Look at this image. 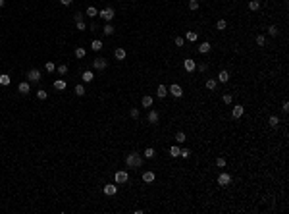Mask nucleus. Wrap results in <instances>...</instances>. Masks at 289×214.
<instances>
[{
	"mask_svg": "<svg viewBox=\"0 0 289 214\" xmlns=\"http://www.w3.org/2000/svg\"><path fill=\"white\" fill-rule=\"evenodd\" d=\"M106 66H108V60L102 58V56H98V58L93 60V67H94V70H98V71H104V70H106Z\"/></svg>",
	"mask_w": 289,
	"mask_h": 214,
	"instance_id": "obj_4",
	"label": "nucleus"
},
{
	"mask_svg": "<svg viewBox=\"0 0 289 214\" xmlns=\"http://www.w3.org/2000/svg\"><path fill=\"white\" fill-rule=\"evenodd\" d=\"M143 181H145V183H152V181H154V172H150V170L145 172V174H143Z\"/></svg>",
	"mask_w": 289,
	"mask_h": 214,
	"instance_id": "obj_17",
	"label": "nucleus"
},
{
	"mask_svg": "<svg viewBox=\"0 0 289 214\" xmlns=\"http://www.w3.org/2000/svg\"><path fill=\"white\" fill-rule=\"evenodd\" d=\"M210 48H212V46H210V43H206V41H204V43H201V46H199V52H201V54H206V52H210Z\"/></svg>",
	"mask_w": 289,
	"mask_h": 214,
	"instance_id": "obj_19",
	"label": "nucleus"
},
{
	"mask_svg": "<svg viewBox=\"0 0 289 214\" xmlns=\"http://www.w3.org/2000/svg\"><path fill=\"white\" fill-rule=\"evenodd\" d=\"M91 48H93L94 52H98V50H100V48H102V41H98V39H94V41H93V43H91Z\"/></svg>",
	"mask_w": 289,
	"mask_h": 214,
	"instance_id": "obj_24",
	"label": "nucleus"
},
{
	"mask_svg": "<svg viewBox=\"0 0 289 214\" xmlns=\"http://www.w3.org/2000/svg\"><path fill=\"white\" fill-rule=\"evenodd\" d=\"M104 195H108V197H112V195H116V191H118V185H112V183H108V185H104Z\"/></svg>",
	"mask_w": 289,
	"mask_h": 214,
	"instance_id": "obj_10",
	"label": "nucleus"
},
{
	"mask_svg": "<svg viewBox=\"0 0 289 214\" xmlns=\"http://www.w3.org/2000/svg\"><path fill=\"white\" fill-rule=\"evenodd\" d=\"M256 44H258V46H264L266 44V37H264V35H258V37H256Z\"/></svg>",
	"mask_w": 289,
	"mask_h": 214,
	"instance_id": "obj_40",
	"label": "nucleus"
},
{
	"mask_svg": "<svg viewBox=\"0 0 289 214\" xmlns=\"http://www.w3.org/2000/svg\"><path fill=\"white\" fill-rule=\"evenodd\" d=\"M258 8H260L258 0H251V2H249V10H253V12H255V10H258Z\"/></svg>",
	"mask_w": 289,
	"mask_h": 214,
	"instance_id": "obj_34",
	"label": "nucleus"
},
{
	"mask_svg": "<svg viewBox=\"0 0 289 214\" xmlns=\"http://www.w3.org/2000/svg\"><path fill=\"white\" fill-rule=\"evenodd\" d=\"M66 87H67V83L64 79H56L54 81V89H56V91H66Z\"/></svg>",
	"mask_w": 289,
	"mask_h": 214,
	"instance_id": "obj_16",
	"label": "nucleus"
},
{
	"mask_svg": "<svg viewBox=\"0 0 289 214\" xmlns=\"http://www.w3.org/2000/svg\"><path fill=\"white\" fill-rule=\"evenodd\" d=\"M206 89L208 91H214V89H216V79H208L206 81Z\"/></svg>",
	"mask_w": 289,
	"mask_h": 214,
	"instance_id": "obj_37",
	"label": "nucleus"
},
{
	"mask_svg": "<svg viewBox=\"0 0 289 214\" xmlns=\"http://www.w3.org/2000/svg\"><path fill=\"white\" fill-rule=\"evenodd\" d=\"M185 37H187V41H191V43H195V41H197V33H195V31H189V33L185 35Z\"/></svg>",
	"mask_w": 289,
	"mask_h": 214,
	"instance_id": "obj_39",
	"label": "nucleus"
},
{
	"mask_svg": "<svg viewBox=\"0 0 289 214\" xmlns=\"http://www.w3.org/2000/svg\"><path fill=\"white\" fill-rule=\"evenodd\" d=\"M85 15H89V18H97V15H98V10L94 8V6H89V8L85 10Z\"/></svg>",
	"mask_w": 289,
	"mask_h": 214,
	"instance_id": "obj_20",
	"label": "nucleus"
},
{
	"mask_svg": "<svg viewBox=\"0 0 289 214\" xmlns=\"http://www.w3.org/2000/svg\"><path fill=\"white\" fill-rule=\"evenodd\" d=\"M185 139H187V137H185V131H177V133H176V143H177V145L185 143Z\"/></svg>",
	"mask_w": 289,
	"mask_h": 214,
	"instance_id": "obj_21",
	"label": "nucleus"
},
{
	"mask_svg": "<svg viewBox=\"0 0 289 214\" xmlns=\"http://www.w3.org/2000/svg\"><path fill=\"white\" fill-rule=\"evenodd\" d=\"M156 97H158V98H166L168 97V87L166 85H158V89H156Z\"/></svg>",
	"mask_w": 289,
	"mask_h": 214,
	"instance_id": "obj_12",
	"label": "nucleus"
},
{
	"mask_svg": "<svg viewBox=\"0 0 289 214\" xmlns=\"http://www.w3.org/2000/svg\"><path fill=\"white\" fill-rule=\"evenodd\" d=\"M114 15H116V12H114V8H110V6H108V8H104L102 12H98V18H102L106 23L112 21V19H114Z\"/></svg>",
	"mask_w": 289,
	"mask_h": 214,
	"instance_id": "obj_3",
	"label": "nucleus"
},
{
	"mask_svg": "<svg viewBox=\"0 0 289 214\" xmlns=\"http://www.w3.org/2000/svg\"><path fill=\"white\" fill-rule=\"evenodd\" d=\"M189 10H199V0H189Z\"/></svg>",
	"mask_w": 289,
	"mask_h": 214,
	"instance_id": "obj_43",
	"label": "nucleus"
},
{
	"mask_svg": "<svg viewBox=\"0 0 289 214\" xmlns=\"http://www.w3.org/2000/svg\"><path fill=\"white\" fill-rule=\"evenodd\" d=\"M18 91L21 93V95H27V93L31 91V85L27 81H23V83H19V85H18Z\"/></svg>",
	"mask_w": 289,
	"mask_h": 214,
	"instance_id": "obj_13",
	"label": "nucleus"
},
{
	"mask_svg": "<svg viewBox=\"0 0 289 214\" xmlns=\"http://www.w3.org/2000/svg\"><path fill=\"white\" fill-rule=\"evenodd\" d=\"M222 100H224L225 104H231V100H233V97H231V95H229V93H225V95L222 97Z\"/></svg>",
	"mask_w": 289,
	"mask_h": 214,
	"instance_id": "obj_44",
	"label": "nucleus"
},
{
	"mask_svg": "<svg viewBox=\"0 0 289 214\" xmlns=\"http://www.w3.org/2000/svg\"><path fill=\"white\" fill-rule=\"evenodd\" d=\"M158 120H160V114L156 112V110H150V112H149V122H150V123H154V126H156V123H158Z\"/></svg>",
	"mask_w": 289,
	"mask_h": 214,
	"instance_id": "obj_14",
	"label": "nucleus"
},
{
	"mask_svg": "<svg viewBox=\"0 0 289 214\" xmlns=\"http://www.w3.org/2000/svg\"><path fill=\"white\" fill-rule=\"evenodd\" d=\"M4 4H6V0H0V8H2V6H4Z\"/></svg>",
	"mask_w": 289,
	"mask_h": 214,
	"instance_id": "obj_52",
	"label": "nucleus"
},
{
	"mask_svg": "<svg viewBox=\"0 0 289 214\" xmlns=\"http://www.w3.org/2000/svg\"><path fill=\"white\" fill-rule=\"evenodd\" d=\"M281 110H283V112H287V110H289V102H287V100H285V102H283V106H281Z\"/></svg>",
	"mask_w": 289,
	"mask_h": 214,
	"instance_id": "obj_50",
	"label": "nucleus"
},
{
	"mask_svg": "<svg viewBox=\"0 0 289 214\" xmlns=\"http://www.w3.org/2000/svg\"><path fill=\"white\" fill-rule=\"evenodd\" d=\"M229 183H231V174H228V172H222V174L218 176V185L228 187Z\"/></svg>",
	"mask_w": 289,
	"mask_h": 214,
	"instance_id": "obj_6",
	"label": "nucleus"
},
{
	"mask_svg": "<svg viewBox=\"0 0 289 214\" xmlns=\"http://www.w3.org/2000/svg\"><path fill=\"white\" fill-rule=\"evenodd\" d=\"M216 166H218V168H225V158H224V156H218V158H216Z\"/></svg>",
	"mask_w": 289,
	"mask_h": 214,
	"instance_id": "obj_38",
	"label": "nucleus"
},
{
	"mask_svg": "<svg viewBox=\"0 0 289 214\" xmlns=\"http://www.w3.org/2000/svg\"><path fill=\"white\" fill-rule=\"evenodd\" d=\"M170 93L172 97H176V98H181L183 97V89H181V85H177V83H173V85H170Z\"/></svg>",
	"mask_w": 289,
	"mask_h": 214,
	"instance_id": "obj_7",
	"label": "nucleus"
},
{
	"mask_svg": "<svg viewBox=\"0 0 289 214\" xmlns=\"http://www.w3.org/2000/svg\"><path fill=\"white\" fill-rule=\"evenodd\" d=\"M73 19H75V21H79V19H83V14H79V12H77L75 15H73Z\"/></svg>",
	"mask_w": 289,
	"mask_h": 214,
	"instance_id": "obj_49",
	"label": "nucleus"
},
{
	"mask_svg": "<svg viewBox=\"0 0 289 214\" xmlns=\"http://www.w3.org/2000/svg\"><path fill=\"white\" fill-rule=\"evenodd\" d=\"M85 54H87L85 48H81V46H77V48H75V58L81 60V58H85Z\"/></svg>",
	"mask_w": 289,
	"mask_h": 214,
	"instance_id": "obj_28",
	"label": "nucleus"
},
{
	"mask_svg": "<svg viewBox=\"0 0 289 214\" xmlns=\"http://www.w3.org/2000/svg\"><path fill=\"white\" fill-rule=\"evenodd\" d=\"M225 27H228V21H225V19H218V21H216V29L224 31Z\"/></svg>",
	"mask_w": 289,
	"mask_h": 214,
	"instance_id": "obj_31",
	"label": "nucleus"
},
{
	"mask_svg": "<svg viewBox=\"0 0 289 214\" xmlns=\"http://www.w3.org/2000/svg\"><path fill=\"white\" fill-rule=\"evenodd\" d=\"M44 67H46V71H48V74H52V71H56V66H54V62H46V64H44Z\"/></svg>",
	"mask_w": 289,
	"mask_h": 214,
	"instance_id": "obj_35",
	"label": "nucleus"
},
{
	"mask_svg": "<svg viewBox=\"0 0 289 214\" xmlns=\"http://www.w3.org/2000/svg\"><path fill=\"white\" fill-rule=\"evenodd\" d=\"M173 43H176V46H183V44H185V39H183V37H176Z\"/></svg>",
	"mask_w": 289,
	"mask_h": 214,
	"instance_id": "obj_45",
	"label": "nucleus"
},
{
	"mask_svg": "<svg viewBox=\"0 0 289 214\" xmlns=\"http://www.w3.org/2000/svg\"><path fill=\"white\" fill-rule=\"evenodd\" d=\"M218 81H220V83H228V81H229V71H228V70H222V71L218 74Z\"/></svg>",
	"mask_w": 289,
	"mask_h": 214,
	"instance_id": "obj_15",
	"label": "nucleus"
},
{
	"mask_svg": "<svg viewBox=\"0 0 289 214\" xmlns=\"http://www.w3.org/2000/svg\"><path fill=\"white\" fill-rule=\"evenodd\" d=\"M56 71H58L60 75H66L67 71H70V67H67V64H60V66L56 67Z\"/></svg>",
	"mask_w": 289,
	"mask_h": 214,
	"instance_id": "obj_23",
	"label": "nucleus"
},
{
	"mask_svg": "<svg viewBox=\"0 0 289 214\" xmlns=\"http://www.w3.org/2000/svg\"><path fill=\"white\" fill-rule=\"evenodd\" d=\"M91 29H93V31H97V29H98V23H94V21H93V23H91Z\"/></svg>",
	"mask_w": 289,
	"mask_h": 214,
	"instance_id": "obj_51",
	"label": "nucleus"
},
{
	"mask_svg": "<svg viewBox=\"0 0 289 214\" xmlns=\"http://www.w3.org/2000/svg\"><path fill=\"white\" fill-rule=\"evenodd\" d=\"M75 95L77 97H83V95H85V87H83V85H75Z\"/></svg>",
	"mask_w": 289,
	"mask_h": 214,
	"instance_id": "obj_36",
	"label": "nucleus"
},
{
	"mask_svg": "<svg viewBox=\"0 0 289 214\" xmlns=\"http://www.w3.org/2000/svg\"><path fill=\"white\" fill-rule=\"evenodd\" d=\"M114 181H116L118 185H123V183H127V181H129V174H127L125 170H118V172L114 174Z\"/></svg>",
	"mask_w": 289,
	"mask_h": 214,
	"instance_id": "obj_2",
	"label": "nucleus"
},
{
	"mask_svg": "<svg viewBox=\"0 0 289 214\" xmlns=\"http://www.w3.org/2000/svg\"><path fill=\"white\" fill-rule=\"evenodd\" d=\"M243 112H245V108H243V106H241V104H235V106H233V108H231V116H233L235 120H237V118H241V116H243Z\"/></svg>",
	"mask_w": 289,
	"mask_h": 214,
	"instance_id": "obj_9",
	"label": "nucleus"
},
{
	"mask_svg": "<svg viewBox=\"0 0 289 214\" xmlns=\"http://www.w3.org/2000/svg\"><path fill=\"white\" fill-rule=\"evenodd\" d=\"M75 25H77V29H79V31H83V29L87 27V25H85V21H83V19H79V21H75Z\"/></svg>",
	"mask_w": 289,
	"mask_h": 214,
	"instance_id": "obj_46",
	"label": "nucleus"
},
{
	"mask_svg": "<svg viewBox=\"0 0 289 214\" xmlns=\"http://www.w3.org/2000/svg\"><path fill=\"white\" fill-rule=\"evenodd\" d=\"M179 150L181 149L177 147V145H172V147H170V156H172V158H177V156H179Z\"/></svg>",
	"mask_w": 289,
	"mask_h": 214,
	"instance_id": "obj_22",
	"label": "nucleus"
},
{
	"mask_svg": "<svg viewBox=\"0 0 289 214\" xmlns=\"http://www.w3.org/2000/svg\"><path fill=\"white\" fill-rule=\"evenodd\" d=\"M143 162H145V158L139 153H129L125 156V166H127V168H141Z\"/></svg>",
	"mask_w": 289,
	"mask_h": 214,
	"instance_id": "obj_1",
	"label": "nucleus"
},
{
	"mask_svg": "<svg viewBox=\"0 0 289 214\" xmlns=\"http://www.w3.org/2000/svg\"><path fill=\"white\" fill-rule=\"evenodd\" d=\"M268 33H270V37H278V33H280V31H278V25H270V27H268Z\"/></svg>",
	"mask_w": 289,
	"mask_h": 214,
	"instance_id": "obj_32",
	"label": "nucleus"
},
{
	"mask_svg": "<svg viewBox=\"0 0 289 214\" xmlns=\"http://www.w3.org/2000/svg\"><path fill=\"white\" fill-rule=\"evenodd\" d=\"M27 79L31 83H39L41 81V70H37V67H31L29 74H27Z\"/></svg>",
	"mask_w": 289,
	"mask_h": 214,
	"instance_id": "obj_5",
	"label": "nucleus"
},
{
	"mask_svg": "<svg viewBox=\"0 0 289 214\" xmlns=\"http://www.w3.org/2000/svg\"><path fill=\"white\" fill-rule=\"evenodd\" d=\"M179 156H183V158H189V156H191V150H189L187 147L181 149V150H179Z\"/></svg>",
	"mask_w": 289,
	"mask_h": 214,
	"instance_id": "obj_41",
	"label": "nucleus"
},
{
	"mask_svg": "<svg viewBox=\"0 0 289 214\" xmlns=\"http://www.w3.org/2000/svg\"><path fill=\"white\" fill-rule=\"evenodd\" d=\"M46 97H48V93H46L44 89H39V91H37V98H39V100H44Z\"/></svg>",
	"mask_w": 289,
	"mask_h": 214,
	"instance_id": "obj_33",
	"label": "nucleus"
},
{
	"mask_svg": "<svg viewBox=\"0 0 289 214\" xmlns=\"http://www.w3.org/2000/svg\"><path fill=\"white\" fill-rule=\"evenodd\" d=\"M141 104H143L145 108H150V106H152V97H149V95H146V97H143V100H141Z\"/></svg>",
	"mask_w": 289,
	"mask_h": 214,
	"instance_id": "obj_27",
	"label": "nucleus"
},
{
	"mask_svg": "<svg viewBox=\"0 0 289 214\" xmlns=\"http://www.w3.org/2000/svg\"><path fill=\"white\" fill-rule=\"evenodd\" d=\"M197 67H199V71H206V70H208V66H206V64H199Z\"/></svg>",
	"mask_w": 289,
	"mask_h": 214,
	"instance_id": "obj_47",
	"label": "nucleus"
},
{
	"mask_svg": "<svg viewBox=\"0 0 289 214\" xmlns=\"http://www.w3.org/2000/svg\"><path fill=\"white\" fill-rule=\"evenodd\" d=\"M10 83H12V79H10L8 74H2V75H0V85H10Z\"/></svg>",
	"mask_w": 289,
	"mask_h": 214,
	"instance_id": "obj_29",
	"label": "nucleus"
},
{
	"mask_svg": "<svg viewBox=\"0 0 289 214\" xmlns=\"http://www.w3.org/2000/svg\"><path fill=\"white\" fill-rule=\"evenodd\" d=\"M114 31H116L114 25H110V23H106V25L102 27V33H104V35H114Z\"/></svg>",
	"mask_w": 289,
	"mask_h": 214,
	"instance_id": "obj_25",
	"label": "nucleus"
},
{
	"mask_svg": "<svg viewBox=\"0 0 289 214\" xmlns=\"http://www.w3.org/2000/svg\"><path fill=\"white\" fill-rule=\"evenodd\" d=\"M129 116L133 118V120H137V118H139V108H131V110H129Z\"/></svg>",
	"mask_w": 289,
	"mask_h": 214,
	"instance_id": "obj_42",
	"label": "nucleus"
},
{
	"mask_svg": "<svg viewBox=\"0 0 289 214\" xmlns=\"http://www.w3.org/2000/svg\"><path fill=\"white\" fill-rule=\"evenodd\" d=\"M71 2H73V0H60V4H62V6H70Z\"/></svg>",
	"mask_w": 289,
	"mask_h": 214,
	"instance_id": "obj_48",
	"label": "nucleus"
},
{
	"mask_svg": "<svg viewBox=\"0 0 289 214\" xmlns=\"http://www.w3.org/2000/svg\"><path fill=\"white\" fill-rule=\"evenodd\" d=\"M183 66H185V71H189V74L197 70V62L193 58H185V64H183Z\"/></svg>",
	"mask_w": 289,
	"mask_h": 214,
	"instance_id": "obj_8",
	"label": "nucleus"
},
{
	"mask_svg": "<svg viewBox=\"0 0 289 214\" xmlns=\"http://www.w3.org/2000/svg\"><path fill=\"white\" fill-rule=\"evenodd\" d=\"M81 79L85 81V83H91L93 79H94V75H93V71L91 70H87V71H83V75H81Z\"/></svg>",
	"mask_w": 289,
	"mask_h": 214,
	"instance_id": "obj_18",
	"label": "nucleus"
},
{
	"mask_svg": "<svg viewBox=\"0 0 289 214\" xmlns=\"http://www.w3.org/2000/svg\"><path fill=\"white\" fill-rule=\"evenodd\" d=\"M154 156H156V153H154V149H152V147H149L143 153V158H154Z\"/></svg>",
	"mask_w": 289,
	"mask_h": 214,
	"instance_id": "obj_26",
	"label": "nucleus"
},
{
	"mask_svg": "<svg viewBox=\"0 0 289 214\" xmlns=\"http://www.w3.org/2000/svg\"><path fill=\"white\" fill-rule=\"evenodd\" d=\"M114 56H116V60H123L125 56H127V52H125L123 46H120V48H116V50H114Z\"/></svg>",
	"mask_w": 289,
	"mask_h": 214,
	"instance_id": "obj_11",
	"label": "nucleus"
},
{
	"mask_svg": "<svg viewBox=\"0 0 289 214\" xmlns=\"http://www.w3.org/2000/svg\"><path fill=\"white\" fill-rule=\"evenodd\" d=\"M268 123H270L272 127H278V126H280V118H278V116H270V120H268Z\"/></svg>",
	"mask_w": 289,
	"mask_h": 214,
	"instance_id": "obj_30",
	"label": "nucleus"
}]
</instances>
